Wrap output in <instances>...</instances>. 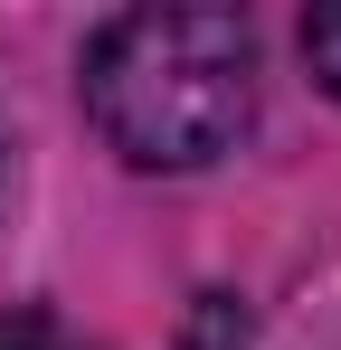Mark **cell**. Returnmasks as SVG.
I'll list each match as a JSON object with an SVG mask.
<instances>
[{
    "mask_svg": "<svg viewBox=\"0 0 341 350\" xmlns=\"http://www.w3.org/2000/svg\"><path fill=\"white\" fill-rule=\"evenodd\" d=\"M303 57H313V76L341 95V0H323V10L303 19Z\"/></svg>",
    "mask_w": 341,
    "mask_h": 350,
    "instance_id": "7a4b0ae2",
    "label": "cell"
},
{
    "mask_svg": "<svg viewBox=\"0 0 341 350\" xmlns=\"http://www.w3.org/2000/svg\"><path fill=\"white\" fill-rule=\"evenodd\" d=\"M86 114L133 171H209L256 133V29L237 10H114L86 38Z\"/></svg>",
    "mask_w": 341,
    "mask_h": 350,
    "instance_id": "6da1fadb",
    "label": "cell"
},
{
    "mask_svg": "<svg viewBox=\"0 0 341 350\" xmlns=\"http://www.w3.org/2000/svg\"><path fill=\"white\" fill-rule=\"evenodd\" d=\"M0 350H86L57 312H0Z\"/></svg>",
    "mask_w": 341,
    "mask_h": 350,
    "instance_id": "3957f363",
    "label": "cell"
}]
</instances>
